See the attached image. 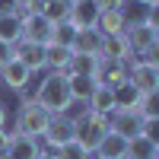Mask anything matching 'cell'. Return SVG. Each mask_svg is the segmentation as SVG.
<instances>
[{
  "mask_svg": "<svg viewBox=\"0 0 159 159\" xmlns=\"http://www.w3.org/2000/svg\"><path fill=\"white\" fill-rule=\"evenodd\" d=\"M35 102L42 105L45 111H51V115H64V108L73 102L70 99V89H67V76L48 73L42 80V86H38V92H35Z\"/></svg>",
  "mask_w": 159,
  "mask_h": 159,
  "instance_id": "6da1fadb",
  "label": "cell"
},
{
  "mask_svg": "<svg viewBox=\"0 0 159 159\" xmlns=\"http://www.w3.org/2000/svg\"><path fill=\"white\" fill-rule=\"evenodd\" d=\"M73 124H76V143L89 153H96L99 140L108 134V118L96 111H83V118H73Z\"/></svg>",
  "mask_w": 159,
  "mask_h": 159,
  "instance_id": "7a4b0ae2",
  "label": "cell"
},
{
  "mask_svg": "<svg viewBox=\"0 0 159 159\" xmlns=\"http://www.w3.org/2000/svg\"><path fill=\"white\" fill-rule=\"evenodd\" d=\"M48 121H51V111H45L42 105L35 102V99H32V102H22V108H19V118H16V134L38 140V137L45 134Z\"/></svg>",
  "mask_w": 159,
  "mask_h": 159,
  "instance_id": "3957f363",
  "label": "cell"
},
{
  "mask_svg": "<svg viewBox=\"0 0 159 159\" xmlns=\"http://www.w3.org/2000/svg\"><path fill=\"white\" fill-rule=\"evenodd\" d=\"M42 137L48 140L51 150L64 147V143H73V140H76V124H73V118H67V115H51V121H48V127H45Z\"/></svg>",
  "mask_w": 159,
  "mask_h": 159,
  "instance_id": "277c9868",
  "label": "cell"
},
{
  "mask_svg": "<svg viewBox=\"0 0 159 159\" xmlns=\"http://www.w3.org/2000/svg\"><path fill=\"white\" fill-rule=\"evenodd\" d=\"M127 80L137 86L140 96H156L159 89V64H134V70H127Z\"/></svg>",
  "mask_w": 159,
  "mask_h": 159,
  "instance_id": "5b68a950",
  "label": "cell"
},
{
  "mask_svg": "<svg viewBox=\"0 0 159 159\" xmlns=\"http://www.w3.org/2000/svg\"><path fill=\"white\" fill-rule=\"evenodd\" d=\"M124 38H127V48L130 51H147V48H153L156 45V38H159V32H156V22H134V25H127L124 29Z\"/></svg>",
  "mask_w": 159,
  "mask_h": 159,
  "instance_id": "8992f818",
  "label": "cell"
},
{
  "mask_svg": "<svg viewBox=\"0 0 159 159\" xmlns=\"http://www.w3.org/2000/svg\"><path fill=\"white\" fill-rule=\"evenodd\" d=\"M19 19H22V42L51 45V32H54V25H51L42 13H38V16H19Z\"/></svg>",
  "mask_w": 159,
  "mask_h": 159,
  "instance_id": "52a82bcc",
  "label": "cell"
},
{
  "mask_svg": "<svg viewBox=\"0 0 159 159\" xmlns=\"http://www.w3.org/2000/svg\"><path fill=\"white\" fill-rule=\"evenodd\" d=\"M99 13H102L99 0H76V3H70V22L76 29H96Z\"/></svg>",
  "mask_w": 159,
  "mask_h": 159,
  "instance_id": "ba28073f",
  "label": "cell"
},
{
  "mask_svg": "<svg viewBox=\"0 0 159 159\" xmlns=\"http://www.w3.org/2000/svg\"><path fill=\"white\" fill-rule=\"evenodd\" d=\"M111 99H115V111H137V105H140V92H137V86L130 83V80H124V83H118V86H111ZM140 115V111H137Z\"/></svg>",
  "mask_w": 159,
  "mask_h": 159,
  "instance_id": "9c48e42d",
  "label": "cell"
},
{
  "mask_svg": "<svg viewBox=\"0 0 159 159\" xmlns=\"http://www.w3.org/2000/svg\"><path fill=\"white\" fill-rule=\"evenodd\" d=\"M13 57L25 64L29 70H42L45 67V45H32V42H16L13 45Z\"/></svg>",
  "mask_w": 159,
  "mask_h": 159,
  "instance_id": "30bf717a",
  "label": "cell"
},
{
  "mask_svg": "<svg viewBox=\"0 0 159 159\" xmlns=\"http://www.w3.org/2000/svg\"><path fill=\"white\" fill-rule=\"evenodd\" d=\"M70 48L64 45H45V67H51V73L70 76Z\"/></svg>",
  "mask_w": 159,
  "mask_h": 159,
  "instance_id": "8fae6325",
  "label": "cell"
},
{
  "mask_svg": "<svg viewBox=\"0 0 159 159\" xmlns=\"http://www.w3.org/2000/svg\"><path fill=\"white\" fill-rule=\"evenodd\" d=\"M99 57H102V61H127V57H130V48H127L124 32H121V35H102Z\"/></svg>",
  "mask_w": 159,
  "mask_h": 159,
  "instance_id": "7c38bea8",
  "label": "cell"
},
{
  "mask_svg": "<svg viewBox=\"0 0 159 159\" xmlns=\"http://www.w3.org/2000/svg\"><path fill=\"white\" fill-rule=\"evenodd\" d=\"M3 153H10V159H35L38 153V143L32 140V137H22V134H10L7 137V150Z\"/></svg>",
  "mask_w": 159,
  "mask_h": 159,
  "instance_id": "4fadbf2b",
  "label": "cell"
},
{
  "mask_svg": "<svg viewBox=\"0 0 159 159\" xmlns=\"http://www.w3.org/2000/svg\"><path fill=\"white\" fill-rule=\"evenodd\" d=\"M102 61V57H99ZM127 80V67H124V61H102L99 64V73H96V83L102 86H118V83H124Z\"/></svg>",
  "mask_w": 159,
  "mask_h": 159,
  "instance_id": "5bb4252c",
  "label": "cell"
},
{
  "mask_svg": "<svg viewBox=\"0 0 159 159\" xmlns=\"http://www.w3.org/2000/svg\"><path fill=\"white\" fill-rule=\"evenodd\" d=\"M108 130H115V134H121V137H137L140 134V115L137 111H111V124Z\"/></svg>",
  "mask_w": 159,
  "mask_h": 159,
  "instance_id": "9a60e30c",
  "label": "cell"
},
{
  "mask_svg": "<svg viewBox=\"0 0 159 159\" xmlns=\"http://www.w3.org/2000/svg\"><path fill=\"white\" fill-rule=\"evenodd\" d=\"M29 76H32V70L25 67V64H19L16 57H13V61H7L3 67H0V80H3L10 89H22L25 83H29Z\"/></svg>",
  "mask_w": 159,
  "mask_h": 159,
  "instance_id": "2e32d148",
  "label": "cell"
},
{
  "mask_svg": "<svg viewBox=\"0 0 159 159\" xmlns=\"http://www.w3.org/2000/svg\"><path fill=\"white\" fill-rule=\"evenodd\" d=\"M124 159H159V143L150 140V137H143V134H137V137L127 140Z\"/></svg>",
  "mask_w": 159,
  "mask_h": 159,
  "instance_id": "e0dca14e",
  "label": "cell"
},
{
  "mask_svg": "<svg viewBox=\"0 0 159 159\" xmlns=\"http://www.w3.org/2000/svg\"><path fill=\"white\" fill-rule=\"evenodd\" d=\"M99 48H102V32L99 29H76L70 51H76V54H99Z\"/></svg>",
  "mask_w": 159,
  "mask_h": 159,
  "instance_id": "ac0fdd59",
  "label": "cell"
},
{
  "mask_svg": "<svg viewBox=\"0 0 159 159\" xmlns=\"http://www.w3.org/2000/svg\"><path fill=\"white\" fill-rule=\"evenodd\" d=\"M96 153H99L102 159H124V153H127V137H121V134H115V130H108V134L99 140Z\"/></svg>",
  "mask_w": 159,
  "mask_h": 159,
  "instance_id": "d6986e66",
  "label": "cell"
},
{
  "mask_svg": "<svg viewBox=\"0 0 159 159\" xmlns=\"http://www.w3.org/2000/svg\"><path fill=\"white\" fill-rule=\"evenodd\" d=\"M96 29H99L102 35H121V32L127 29V22H124V10H121V7H115V10H102Z\"/></svg>",
  "mask_w": 159,
  "mask_h": 159,
  "instance_id": "ffe728a7",
  "label": "cell"
},
{
  "mask_svg": "<svg viewBox=\"0 0 159 159\" xmlns=\"http://www.w3.org/2000/svg\"><path fill=\"white\" fill-rule=\"evenodd\" d=\"M89 111H96V115H105V118H108L111 111H115V99H111V89L108 86H96V89H92V96H89Z\"/></svg>",
  "mask_w": 159,
  "mask_h": 159,
  "instance_id": "44dd1931",
  "label": "cell"
},
{
  "mask_svg": "<svg viewBox=\"0 0 159 159\" xmlns=\"http://www.w3.org/2000/svg\"><path fill=\"white\" fill-rule=\"evenodd\" d=\"M99 54H70V73H76V76H92L96 80V73H99Z\"/></svg>",
  "mask_w": 159,
  "mask_h": 159,
  "instance_id": "7402d4cb",
  "label": "cell"
},
{
  "mask_svg": "<svg viewBox=\"0 0 159 159\" xmlns=\"http://www.w3.org/2000/svg\"><path fill=\"white\" fill-rule=\"evenodd\" d=\"M99 83L92 76H76V73H70L67 76V89H70V99H76V102H89V96H92V89H96Z\"/></svg>",
  "mask_w": 159,
  "mask_h": 159,
  "instance_id": "603a6c76",
  "label": "cell"
},
{
  "mask_svg": "<svg viewBox=\"0 0 159 159\" xmlns=\"http://www.w3.org/2000/svg\"><path fill=\"white\" fill-rule=\"evenodd\" d=\"M0 42H7V45L22 42V19H19V13L0 16Z\"/></svg>",
  "mask_w": 159,
  "mask_h": 159,
  "instance_id": "cb8c5ba5",
  "label": "cell"
},
{
  "mask_svg": "<svg viewBox=\"0 0 159 159\" xmlns=\"http://www.w3.org/2000/svg\"><path fill=\"white\" fill-rule=\"evenodd\" d=\"M42 16H45L51 25H57V22H67V19H70V3H67V0H45V10H42Z\"/></svg>",
  "mask_w": 159,
  "mask_h": 159,
  "instance_id": "d4e9b609",
  "label": "cell"
},
{
  "mask_svg": "<svg viewBox=\"0 0 159 159\" xmlns=\"http://www.w3.org/2000/svg\"><path fill=\"white\" fill-rule=\"evenodd\" d=\"M73 35H76V25L67 19V22H57L54 25V32H51V45H64V48H70L73 45Z\"/></svg>",
  "mask_w": 159,
  "mask_h": 159,
  "instance_id": "484cf974",
  "label": "cell"
},
{
  "mask_svg": "<svg viewBox=\"0 0 159 159\" xmlns=\"http://www.w3.org/2000/svg\"><path fill=\"white\" fill-rule=\"evenodd\" d=\"M54 159H92V156H89V150H83V147L73 140V143L57 147V150H54Z\"/></svg>",
  "mask_w": 159,
  "mask_h": 159,
  "instance_id": "4316f807",
  "label": "cell"
},
{
  "mask_svg": "<svg viewBox=\"0 0 159 159\" xmlns=\"http://www.w3.org/2000/svg\"><path fill=\"white\" fill-rule=\"evenodd\" d=\"M19 13V0H0V16H13Z\"/></svg>",
  "mask_w": 159,
  "mask_h": 159,
  "instance_id": "83f0119b",
  "label": "cell"
},
{
  "mask_svg": "<svg viewBox=\"0 0 159 159\" xmlns=\"http://www.w3.org/2000/svg\"><path fill=\"white\" fill-rule=\"evenodd\" d=\"M7 61H13V45H7V42H0V67H3Z\"/></svg>",
  "mask_w": 159,
  "mask_h": 159,
  "instance_id": "f1b7e54d",
  "label": "cell"
},
{
  "mask_svg": "<svg viewBox=\"0 0 159 159\" xmlns=\"http://www.w3.org/2000/svg\"><path fill=\"white\" fill-rule=\"evenodd\" d=\"M3 124H7V108L0 105V130H3Z\"/></svg>",
  "mask_w": 159,
  "mask_h": 159,
  "instance_id": "f546056e",
  "label": "cell"
},
{
  "mask_svg": "<svg viewBox=\"0 0 159 159\" xmlns=\"http://www.w3.org/2000/svg\"><path fill=\"white\" fill-rule=\"evenodd\" d=\"M3 150H7V134L0 130V153H3Z\"/></svg>",
  "mask_w": 159,
  "mask_h": 159,
  "instance_id": "4dcf8cb0",
  "label": "cell"
},
{
  "mask_svg": "<svg viewBox=\"0 0 159 159\" xmlns=\"http://www.w3.org/2000/svg\"><path fill=\"white\" fill-rule=\"evenodd\" d=\"M35 159H54V150H51V153H38Z\"/></svg>",
  "mask_w": 159,
  "mask_h": 159,
  "instance_id": "1f68e13d",
  "label": "cell"
},
{
  "mask_svg": "<svg viewBox=\"0 0 159 159\" xmlns=\"http://www.w3.org/2000/svg\"><path fill=\"white\" fill-rule=\"evenodd\" d=\"M137 3H143V7H156L159 0H137Z\"/></svg>",
  "mask_w": 159,
  "mask_h": 159,
  "instance_id": "d6a6232c",
  "label": "cell"
},
{
  "mask_svg": "<svg viewBox=\"0 0 159 159\" xmlns=\"http://www.w3.org/2000/svg\"><path fill=\"white\" fill-rule=\"evenodd\" d=\"M118 3H127V0H118Z\"/></svg>",
  "mask_w": 159,
  "mask_h": 159,
  "instance_id": "836d02e7",
  "label": "cell"
},
{
  "mask_svg": "<svg viewBox=\"0 0 159 159\" xmlns=\"http://www.w3.org/2000/svg\"><path fill=\"white\" fill-rule=\"evenodd\" d=\"M96 159H102V156H96Z\"/></svg>",
  "mask_w": 159,
  "mask_h": 159,
  "instance_id": "e575fe53",
  "label": "cell"
}]
</instances>
